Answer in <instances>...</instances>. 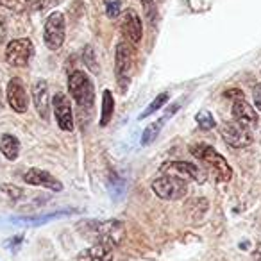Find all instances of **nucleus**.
<instances>
[{
	"instance_id": "1",
	"label": "nucleus",
	"mask_w": 261,
	"mask_h": 261,
	"mask_svg": "<svg viewBox=\"0 0 261 261\" xmlns=\"http://www.w3.org/2000/svg\"><path fill=\"white\" fill-rule=\"evenodd\" d=\"M83 236L93 240V243H106L115 249L125 234V227L120 220H84L79 224Z\"/></svg>"
},
{
	"instance_id": "2",
	"label": "nucleus",
	"mask_w": 261,
	"mask_h": 261,
	"mask_svg": "<svg viewBox=\"0 0 261 261\" xmlns=\"http://www.w3.org/2000/svg\"><path fill=\"white\" fill-rule=\"evenodd\" d=\"M190 152H192L200 163H204V167H207V170L215 175L217 181H220V182L231 181L232 168L229 167L225 158L222 156V154H218L211 145H206V143H195V145L190 147Z\"/></svg>"
},
{
	"instance_id": "3",
	"label": "nucleus",
	"mask_w": 261,
	"mask_h": 261,
	"mask_svg": "<svg viewBox=\"0 0 261 261\" xmlns=\"http://www.w3.org/2000/svg\"><path fill=\"white\" fill-rule=\"evenodd\" d=\"M68 91L81 109L93 108L95 88H93L91 79L83 72V70H73V72L68 75Z\"/></svg>"
},
{
	"instance_id": "4",
	"label": "nucleus",
	"mask_w": 261,
	"mask_h": 261,
	"mask_svg": "<svg viewBox=\"0 0 261 261\" xmlns=\"http://www.w3.org/2000/svg\"><path fill=\"white\" fill-rule=\"evenodd\" d=\"M133 63H135V45L129 41H120L116 45V56H115V73L118 81L120 91L125 93L127 86L130 83V72H133Z\"/></svg>"
},
{
	"instance_id": "5",
	"label": "nucleus",
	"mask_w": 261,
	"mask_h": 261,
	"mask_svg": "<svg viewBox=\"0 0 261 261\" xmlns=\"http://www.w3.org/2000/svg\"><path fill=\"white\" fill-rule=\"evenodd\" d=\"M152 192L160 199L165 200H179L188 193V181L179 175L165 174L152 181Z\"/></svg>"
},
{
	"instance_id": "6",
	"label": "nucleus",
	"mask_w": 261,
	"mask_h": 261,
	"mask_svg": "<svg viewBox=\"0 0 261 261\" xmlns=\"http://www.w3.org/2000/svg\"><path fill=\"white\" fill-rule=\"evenodd\" d=\"M65 36H66L65 15L61 11L50 13L43 29V41L48 50H59L63 47V43H65Z\"/></svg>"
},
{
	"instance_id": "7",
	"label": "nucleus",
	"mask_w": 261,
	"mask_h": 261,
	"mask_svg": "<svg viewBox=\"0 0 261 261\" xmlns=\"http://www.w3.org/2000/svg\"><path fill=\"white\" fill-rule=\"evenodd\" d=\"M34 54V45L29 38H16V40L9 41L6 47V61L11 66L22 68L27 66Z\"/></svg>"
},
{
	"instance_id": "8",
	"label": "nucleus",
	"mask_w": 261,
	"mask_h": 261,
	"mask_svg": "<svg viewBox=\"0 0 261 261\" xmlns=\"http://www.w3.org/2000/svg\"><path fill=\"white\" fill-rule=\"evenodd\" d=\"M222 138L232 149H243V147H249L252 143V135L249 133V129L242 127L240 123L232 122H224L220 127Z\"/></svg>"
},
{
	"instance_id": "9",
	"label": "nucleus",
	"mask_w": 261,
	"mask_h": 261,
	"mask_svg": "<svg viewBox=\"0 0 261 261\" xmlns=\"http://www.w3.org/2000/svg\"><path fill=\"white\" fill-rule=\"evenodd\" d=\"M120 31H122V36L125 41L136 45L143 36V25L142 20H140L138 13L135 9H125L122 13V18H120Z\"/></svg>"
},
{
	"instance_id": "10",
	"label": "nucleus",
	"mask_w": 261,
	"mask_h": 261,
	"mask_svg": "<svg viewBox=\"0 0 261 261\" xmlns=\"http://www.w3.org/2000/svg\"><path fill=\"white\" fill-rule=\"evenodd\" d=\"M161 172L165 174H172V175H179L182 179H192V181L197 182H204L206 181V174L200 170L199 167L188 163V161H170V163H165L161 167Z\"/></svg>"
},
{
	"instance_id": "11",
	"label": "nucleus",
	"mask_w": 261,
	"mask_h": 261,
	"mask_svg": "<svg viewBox=\"0 0 261 261\" xmlns=\"http://www.w3.org/2000/svg\"><path fill=\"white\" fill-rule=\"evenodd\" d=\"M52 108H54L58 125L63 130H73V113H72V106H70V98L59 91L52 98Z\"/></svg>"
},
{
	"instance_id": "12",
	"label": "nucleus",
	"mask_w": 261,
	"mask_h": 261,
	"mask_svg": "<svg viewBox=\"0 0 261 261\" xmlns=\"http://www.w3.org/2000/svg\"><path fill=\"white\" fill-rule=\"evenodd\" d=\"M6 93H8V102L13 108V111H16V113L27 111V108H29V97H27V91H25V86H23L22 79L13 77L8 83Z\"/></svg>"
},
{
	"instance_id": "13",
	"label": "nucleus",
	"mask_w": 261,
	"mask_h": 261,
	"mask_svg": "<svg viewBox=\"0 0 261 261\" xmlns=\"http://www.w3.org/2000/svg\"><path fill=\"white\" fill-rule=\"evenodd\" d=\"M232 118L245 129H252L257 125V113L245 98H238L232 102Z\"/></svg>"
},
{
	"instance_id": "14",
	"label": "nucleus",
	"mask_w": 261,
	"mask_h": 261,
	"mask_svg": "<svg viewBox=\"0 0 261 261\" xmlns=\"http://www.w3.org/2000/svg\"><path fill=\"white\" fill-rule=\"evenodd\" d=\"M23 181L33 186H43V188H48L52 192H61L63 190L61 181H58L54 175L48 174L47 170H41V168H31V170H27L23 174Z\"/></svg>"
},
{
	"instance_id": "15",
	"label": "nucleus",
	"mask_w": 261,
	"mask_h": 261,
	"mask_svg": "<svg viewBox=\"0 0 261 261\" xmlns=\"http://www.w3.org/2000/svg\"><path fill=\"white\" fill-rule=\"evenodd\" d=\"M33 100L38 115L43 120H48V116H50V95H48L47 81L38 79L33 84Z\"/></svg>"
},
{
	"instance_id": "16",
	"label": "nucleus",
	"mask_w": 261,
	"mask_h": 261,
	"mask_svg": "<svg viewBox=\"0 0 261 261\" xmlns=\"http://www.w3.org/2000/svg\"><path fill=\"white\" fill-rule=\"evenodd\" d=\"M77 261H113V247L106 243H93L88 249L81 250Z\"/></svg>"
},
{
	"instance_id": "17",
	"label": "nucleus",
	"mask_w": 261,
	"mask_h": 261,
	"mask_svg": "<svg viewBox=\"0 0 261 261\" xmlns=\"http://www.w3.org/2000/svg\"><path fill=\"white\" fill-rule=\"evenodd\" d=\"M0 152L6 156V160L15 161L20 154V142L13 135H2L0 136Z\"/></svg>"
},
{
	"instance_id": "18",
	"label": "nucleus",
	"mask_w": 261,
	"mask_h": 261,
	"mask_svg": "<svg viewBox=\"0 0 261 261\" xmlns=\"http://www.w3.org/2000/svg\"><path fill=\"white\" fill-rule=\"evenodd\" d=\"M72 211H56V213H48L43 215V217H23V218H11L13 224H23V225H41L45 222H50L54 218L65 217V215H70Z\"/></svg>"
},
{
	"instance_id": "19",
	"label": "nucleus",
	"mask_w": 261,
	"mask_h": 261,
	"mask_svg": "<svg viewBox=\"0 0 261 261\" xmlns=\"http://www.w3.org/2000/svg\"><path fill=\"white\" fill-rule=\"evenodd\" d=\"M113 111H115V98L109 90L102 93V115H100V127H106L113 118Z\"/></svg>"
},
{
	"instance_id": "20",
	"label": "nucleus",
	"mask_w": 261,
	"mask_h": 261,
	"mask_svg": "<svg viewBox=\"0 0 261 261\" xmlns=\"http://www.w3.org/2000/svg\"><path fill=\"white\" fill-rule=\"evenodd\" d=\"M165 122H167V118H160V120H156V122L150 123L149 127H145V130H143V135H142V145L143 147L150 145V143H152L154 140L160 136L161 129H163V125H165Z\"/></svg>"
},
{
	"instance_id": "21",
	"label": "nucleus",
	"mask_w": 261,
	"mask_h": 261,
	"mask_svg": "<svg viewBox=\"0 0 261 261\" xmlns=\"http://www.w3.org/2000/svg\"><path fill=\"white\" fill-rule=\"evenodd\" d=\"M167 100H168V93L165 91V93H160L156 98H154L152 102H150L149 106H147V109L145 111L140 115V120H143V118H147V116H150V115H154L156 111H160L161 108H163L165 104H167Z\"/></svg>"
},
{
	"instance_id": "22",
	"label": "nucleus",
	"mask_w": 261,
	"mask_h": 261,
	"mask_svg": "<svg viewBox=\"0 0 261 261\" xmlns=\"http://www.w3.org/2000/svg\"><path fill=\"white\" fill-rule=\"evenodd\" d=\"M83 61H84V65L88 66V68L91 70V72L97 75L98 72H100V66H98V63H97V56H95V50H93V47H90V45H86L84 47V50H83Z\"/></svg>"
},
{
	"instance_id": "23",
	"label": "nucleus",
	"mask_w": 261,
	"mask_h": 261,
	"mask_svg": "<svg viewBox=\"0 0 261 261\" xmlns=\"http://www.w3.org/2000/svg\"><path fill=\"white\" fill-rule=\"evenodd\" d=\"M0 6L13 13H23L31 6V0H0Z\"/></svg>"
},
{
	"instance_id": "24",
	"label": "nucleus",
	"mask_w": 261,
	"mask_h": 261,
	"mask_svg": "<svg viewBox=\"0 0 261 261\" xmlns=\"http://www.w3.org/2000/svg\"><path fill=\"white\" fill-rule=\"evenodd\" d=\"M143 11H145V16L149 20L150 25H156L158 22V8H156V0H142Z\"/></svg>"
},
{
	"instance_id": "25",
	"label": "nucleus",
	"mask_w": 261,
	"mask_h": 261,
	"mask_svg": "<svg viewBox=\"0 0 261 261\" xmlns=\"http://www.w3.org/2000/svg\"><path fill=\"white\" fill-rule=\"evenodd\" d=\"M197 125L200 127V129H204V130H210V129H213L215 125H217V122H215V118H213V115H211L210 111H200L199 115H197Z\"/></svg>"
},
{
	"instance_id": "26",
	"label": "nucleus",
	"mask_w": 261,
	"mask_h": 261,
	"mask_svg": "<svg viewBox=\"0 0 261 261\" xmlns=\"http://www.w3.org/2000/svg\"><path fill=\"white\" fill-rule=\"evenodd\" d=\"M0 192L6 193L11 200H18L20 197L23 195V190L18 188V186H13V185H2L0 186Z\"/></svg>"
},
{
	"instance_id": "27",
	"label": "nucleus",
	"mask_w": 261,
	"mask_h": 261,
	"mask_svg": "<svg viewBox=\"0 0 261 261\" xmlns=\"http://www.w3.org/2000/svg\"><path fill=\"white\" fill-rule=\"evenodd\" d=\"M120 11H122V4H120L118 0H109L108 4H106V15L109 18H118Z\"/></svg>"
},
{
	"instance_id": "28",
	"label": "nucleus",
	"mask_w": 261,
	"mask_h": 261,
	"mask_svg": "<svg viewBox=\"0 0 261 261\" xmlns=\"http://www.w3.org/2000/svg\"><path fill=\"white\" fill-rule=\"evenodd\" d=\"M61 0H36L34 2V6L33 8L36 9V11H43V9H50V8H54V6H58Z\"/></svg>"
},
{
	"instance_id": "29",
	"label": "nucleus",
	"mask_w": 261,
	"mask_h": 261,
	"mask_svg": "<svg viewBox=\"0 0 261 261\" xmlns=\"http://www.w3.org/2000/svg\"><path fill=\"white\" fill-rule=\"evenodd\" d=\"M22 242H23V236H22V234L13 236V238L6 240V242H4V247H6V249H9V250H16L20 245H22Z\"/></svg>"
},
{
	"instance_id": "30",
	"label": "nucleus",
	"mask_w": 261,
	"mask_h": 261,
	"mask_svg": "<svg viewBox=\"0 0 261 261\" xmlns=\"http://www.w3.org/2000/svg\"><path fill=\"white\" fill-rule=\"evenodd\" d=\"M252 97H254V104H256V108L261 111V83H259V84H256V86H254Z\"/></svg>"
},
{
	"instance_id": "31",
	"label": "nucleus",
	"mask_w": 261,
	"mask_h": 261,
	"mask_svg": "<svg viewBox=\"0 0 261 261\" xmlns=\"http://www.w3.org/2000/svg\"><path fill=\"white\" fill-rule=\"evenodd\" d=\"M224 97H225V98L236 97L234 100H238V98H245V97H243V93H242V91H240V90H227V91H225V93H224ZM234 100H232V102H234Z\"/></svg>"
},
{
	"instance_id": "32",
	"label": "nucleus",
	"mask_w": 261,
	"mask_h": 261,
	"mask_svg": "<svg viewBox=\"0 0 261 261\" xmlns=\"http://www.w3.org/2000/svg\"><path fill=\"white\" fill-rule=\"evenodd\" d=\"M252 257H254V261H261V243L256 245V249H254V252H252Z\"/></svg>"
},
{
	"instance_id": "33",
	"label": "nucleus",
	"mask_w": 261,
	"mask_h": 261,
	"mask_svg": "<svg viewBox=\"0 0 261 261\" xmlns=\"http://www.w3.org/2000/svg\"><path fill=\"white\" fill-rule=\"evenodd\" d=\"M160 2H165V0H160Z\"/></svg>"
}]
</instances>
